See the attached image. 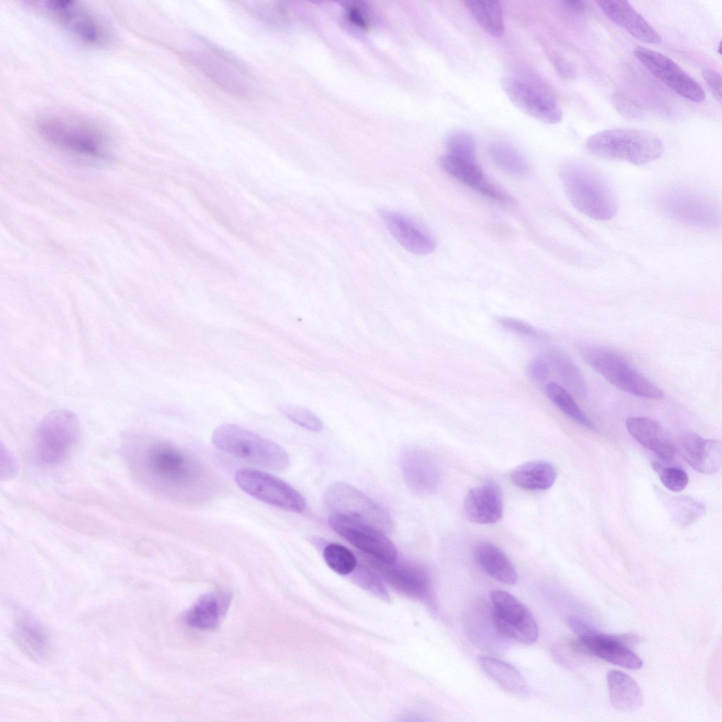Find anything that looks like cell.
Instances as JSON below:
<instances>
[{
  "label": "cell",
  "instance_id": "cell-1",
  "mask_svg": "<svg viewBox=\"0 0 722 722\" xmlns=\"http://www.w3.org/2000/svg\"><path fill=\"white\" fill-rule=\"evenodd\" d=\"M123 455L134 477L162 494L190 498L204 488L206 474L200 461L187 450L159 439L130 437Z\"/></svg>",
  "mask_w": 722,
  "mask_h": 722
},
{
  "label": "cell",
  "instance_id": "cell-2",
  "mask_svg": "<svg viewBox=\"0 0 722 722\" xmlns=\"http://www.w3.org/2000/svg\"><path fill=\"white\" fill-rule=\"evenodd\" d=\"M40 136L68 154L92 160H103L109 154L110 140L99 124L84 118L51 115L37 122Z\"/></svg>",
  "mask_w": 722,
  "mask_h": 722
},
{
  "label": "cell",
  "instance_id": "cell-3",
  "mask_svg": "<svg viewBox=\"0 0 722 722\" xmlns=\"http://www.w3.org/2000/svg\"><path fill=\"white\" fill-rule=\"evenodd\" d=\"M560 178L573 206L598 221L613 218L618 211L615 192L607 180L593 168L567 162L560 169Z\"/></svg>",
  "mask_w": 722,
  "mask_h": 722
},
{
  "label": "cell",
  "instance_id": "cell-4",
  "mask_svg": "<svg viewBox=\"0 0 722 722\" xmlns=\"http://www.w3.org/2000/svg\"><path fill=\"white\" fill-rule=\"evenodd\" d=\"M587 149L606 159L627 161L636 165L651 162L661 157L663 145L654 133L637 128L605 129L589 136Z\"/></svg>",
  "mask_w": 722,
  "mask_h": 722
},
{
  "label": "cell",
  "instance_id": "cell-5",
  "mask_svg": "<svg viewBox=\"0 0 722 722\" xmlns=\"http://www.w3.org/2000/svg\"><path fill=\"white\" fill-rule=\"evenodd\" d=\"M212 439L219 449L260 467L283 471L289 465L288 455L280 445L237 424L219 426Z\"/></svg>",
  "mask_w": 722,
  "mask_h": 722
},
{
  "label": "cell",
  "instance_id": "cell-6",
  "mask_svg": "<svg viewBox=\"0 0 722 722\" xmlns=\"http://www.w3.org/2000/svg\"><path fill=\"white\" fill-rule=\"evenodd\" d=\"M80 432L78 417L71 411L57 409L39 424L34 436V453L42 465H56L64 460L77 443Z\"/></svg>",
  "mask_w": 722,
  "mask_h": 722
},
{
  "label": "cell",
  "instance_id": "cell-7",
  "mask_svg": "<svg viewBox=\"0 0 722 722\" xmlns=\"http://www.w3.org/2000/svg\"><path fill=\"white\" fill-rule=\"evenodd\" d=\"M580 353L584 361L608 382L630 394L650 399H661L663 391L615 352L603 347L583 345Z\"/></svg>",
  "mask_w": 722,
  "mask_h": 722
},
{
  "label": "cell",
  "instance_id": "cell-8",
  "mask_svg": "<svg viewBox=\"0 0 722 722\" xmlns=\"http://www.w3.org/2000/svg\"><path fill=\"white\" fill-rule=\"evenodd\" d=\"M30 6L54 20L76 38L91 46H102L109 39V30L100 18L87 6L73 1H40Z\"/></svg>",
  "mask_w": 722,
  "mask_h": 722
},
{
  "label": "cell",
  "instance_id": "cell-9",
  "mask_svg": "<svg viewBox=\"0 0 722 722\" xmlns=\"http://www.w3.org/2000/svg\"><path fill=\"white\" fill-rule=\"evenodd\" d=\"M324 502L331 515H342L369 525L385 534L392 532L394 524L389 513L365 493L345 482L330 485Z\"/></svg>",
  "mask_w": 722,
  "mask_h": 722
},
{
  "label": "cell",
  "instance_id": "cell-10",
  "mask_svg": "<svg viewBox=\"0 0 722 722\" xmlns=\"http://www.w3.org/2000/svg\"><path fill=\"white\" fill-rule=\"evenodd\" d=\"M658 202L666 215L683 224L714 228L721 224V212L716 202L697 190L671 188L661 195Z\"/></svg>",
  "mask_w": 722,
  "mask_h": 722
},
{
  "label": "cell",
  "instance_id": "cell-11",
  "mask_svg": "<svg viewBox=\"0 0 722 722\" xmlns=\"http://www.w3.org/2000/svg\"><path fill=\"white\" fill-rule=\"evenodd\" d=\"M490 613L498 633L504 639L530 644L539 637L537 620L527 607L513 594L501 589L490 592Z\"/></svg>",
  "mask_w": 722,
  "mask_h": 722
},
{
  "label": "cell",
  "instance_id": "cell-12",
  "mask_svg": "<svg viewBox=\"0 0 722 722\" xmlns=\"http://www.w3.org/2000/svg\"><path fill=\"white\" fill-rule=\"evenodd\" d=\"M234 479L243 491L269 505L296 513L306 508V501L297 490L269 473L242 468L235 472Z\"/></svg>",
  "mask_w": 722,
  "mask_h": 722
},
{
  "label": "cell",
  "instance_id": "cell-13",
  "mask_svg": "<svg viewBox=\"0 0 722 722\" xmlns=\"http://www.w3.org/2000/svg\"><path fill=\"white\" fill-rule=\"evenodd\" d=\"M329 523L334 531L368 557L386 563L396 561L395 545L379 530L338 515H331Z\"/></svg>",
  "mask_w": 722,
  "mask_h": 722
},
{
  "label": "cell",
  "instance_id": "cell-14",
  "mask_svg": "<svg viewBox=\"0 0 722 722\" xmlns=\"http://www.w3.org/2000/svg\"><path fill=\"white\" fill-rule=\"evenodd\" d=\"M634 54L648 71L681 97L697 103L704 100L702 86L668 56L645 47H637Z\"/></svg>",
  "mask_w": 722,
  "mask_h": 722
},
{
  "label": "cell",
  "instance_id": "cell-15",
  "mask_svg": "<svg viewBox=\"0 0 722 722\" xmlns=\"http://www.w3.org/2000/svg\"><path fill=\"white\" fill-rule=\"evenodd\" d=\"M195 63L217 85L235 94H245L252 85L249 73L232 58L211 47L193 55Z\"/></svg>",
  "mask_w": 722,
  "mask_h": 722
},
{
  "label": "cell",
  "instance_id": "cell-16",
  "mask_svg": "<svg viewBox=\"0 0 722 722\" xmlns=\"http://www.w3.org/2000/svg\"><path fill=\"white\" fill-rule=\"evenodd\" d=\"M501 86L511 102L527 115L548 124L562 120V110L555 99L530 84L504 78Z\"/></svg>",
  "mask_w": 722,
  "mask_h": 722
},
{
  "label": "cell",
  "instance_id": "cell-17",
  "mask_svg": "<svg viewBox=\"0 0 722 722\" xmlns=\"http://www.w3.org/2000/svg\"><path fill=\"white\" fill-rule=\"evenodd\" d=\"M441 168L449 176L479 193L505 204H512V198L493 183L476 161L459 159L448 154L439 158Z\"/></svg>",
  "mask_w": 722,
  "mask_h": 722
},
{
  "label": "cell",
  "instance_id": "cell-18",
  "mask_svg": "<svg viewBox=\"0 0 722 722\" xmlns=\"http://www.w3.org/2000/svg\"><path fill=\"white\" fill-rule=\"evenodd\" d=\"M378 212L393 238L408 252L424 255L435 250V240L406 216L386 209Z\"/></svg>",
  "mask_w": 722,
  "mask_h": 722
},
{
  "label": "cell",
  "instance_id": "cell-19",
  "mask_svg": "<svg viewBox=\"0 0 722 722\" xmlns=\"http://www.w3.org/2000/svg\"><path fill=\"white\" fill-rule=\"evenodd\" d=\"M464 512L472 522L493 524L499 520L503 512V495L495 482H487L470 489L464 500Z\"/></svg>",
  "mask_w": 722,
  "mask_h": 722
},
{
  "label": "cell",
  "instance_id": "cell-20",
  "mask_svg": "<svg viewBox=\"0 0 722 722\" xmlns=\"http://www.w3.org/2000/svg\"><path fill=\"white\" fill-rule=\"evenodd\" d=\"M597 6L612 22L627 30L636 39L647 44L661 42L659 32L628 1L598 0Z\"/></svg>",
  "mask_w": 722,
  "mask_h": 722
},
{
  "label": "cell",
  "instance_id": "cell-21",
  "mask_svg": "<svg viewBox=\"0 0 722 722\" xmlns=\"http://www.w3.org/2000/svg\"><path fill=\"white\" fill-rule=\"evenodd\" d=\"M370 565L380 572L396 589L412 596H421L428 589L429 577L422 565L396 561L386 563L367 556Z\"/></svg>",
  "mask_w": 722,
  "mask_h": 722
},
{
  "label": "cell",
  "instance_id": "cell-22",
  "mask_svg": "<svg viewBox=\"0 0 722 722\" xmlns=\"http://www.w3.org/2000/svg\"><path fill=\"white\" fill-rule=\"evenodd\" d=\"M631 638L628 636H611L598 632L578 637L588 654H592L615 665L637 670L642 667L643 662L634 651L626 647V642Z\"/></svg>",
  "mask_w": 722,
  "mask_h": 722
},
{
  "label": "cell",
  "instance_id": "cell-23",
  "mask_svg": "<svg viewBox=\"0 0 722 722\" xmlns=\"http://www.w3.org/2000/svg\"><path fill=\"white\" fill-rule=\"evenodd\" d=\"M401 469L405 482L414 492L424 495L436 489L439 470L434 459L424 451L406 450L402 455Z\"/></svg>",
  "mask_w": 722,
  "mask_h": 722
},
{
  "label": "cell",
  "instance_id": "cell-24",
  "mask_svg": "<svg viewBox=\"0 0 722 722\" xmlns=\"http://www.w3.org/2000/svg\"><path fill=\"white\" fill-rule=\"evenodd\" d=\"M680 451L685 461L698 472L711 475L721 467L722 446L718 441L686 433L680 439Z\"/></svg>",
  "mask_w": 722,
  "mask_h": 722
},
{
  "label": "cell",
  "instance_id": "cell-25",
  "mask_svg": "<svg viewBox=\"0 0 722 722\" xmlns=\"http://www.w3.org/2000/svg\"><path fill=\"white\" fill-rule=\"evenodd\" d=\"M625 427L636 441L660 458L665 460L674 458L675 448L655 420L645 417H629L625 420Z\"/></svg>",
  "mask_w": 722,
  "mask_h": 722
},
{
  "label": "cell",
  "instance_id": "cell-26",
  "mask_svg": "<svg viewBox=\"0 0 722 722\" xmlns=\"http://www.w3.org/2000/svg\"><path fill=\"white\" fill-rule=\"evenodd\" d=\"M230 601L231 595L226 592L207 593L187 611L185 621L190 627L197 629H213L227 611Z\"/></svg>",
  "mask_w": 722,
  "mask_h": 722
},
{
  "label": "cell",
  "instance_id": "cell-27",
  "mask_svg": "<svg viewBox=\"0 0 722 722\" xmlns=\"http://www.w3.org/2000/svg\"><path fill=\"white\" fill-rule=\"evenodd\" d=\"M478 565L491 577L506 585L518 581L517 572L507 555L495 544L481 541L474 549Z\"/></svg>",
  "mask_w": 722,
  "mask_h": 722
},
{
  "label": "cell",
  "instance_id": "cell-28",
  "mask_svg": "<svg viewBox=\"0 0 722 722\" xmlns=\"http://www.w3.org/2000/svg\"><path fill=\"white\" fill-rule=\"evenodd\" d=\"M609 698L612 706L620 711L639 709L644 704L643 692L638 683L628 674L610 670L606 675Z\"/></svg>",
  "mask_w": 722,
  "mask_h": 722
},
{
  "label": "cell",
  "instance_id": "cell-29",
  "mask_svg": "<svg viewBox=\"0 0 722 722\" xmlns=\"http://www.w3.org/2000/svg\"><path fill=\"white\" fill-rule=\"evenodd\" d=\"M477 661L486 675L504 691L518 697L528 696L527 682L513 666L491 656H480Z\"/></svg>",
  "mask_w": 722,
  "mask_h": 722
},
{
  "label": "cell",
  "instance_id": "cell-30",
  "mask_svg": "<svg viewBox=\"0 0 722 722\" xmlns=\"http://www.w3.org/2000/svg\"><path fill=\"white\" fill-rule=\"evenodd\" d=\"M556 471L553 465L542 460H532L515 467L510 479L516 487L530 491H544L553 484Z\"/></svg>",
  "mask_w": 722,
  "mask_h": 722
},
{
  "label": "cell",
  "instance_id": "cell-31",
  "mask_svg": "<svg viewBox=\"0 0 722 722\" xmlns=\"http://www.w3.org/2000/svg\"><path fill=\"white\" fill-rule=\"evenodd\" d=\"M547 364L558 379L577 396H587V386L581 371L563 352L551 350L546 355Z\"/></svg>",
  "mask_w": 722,
  "mask_h": 722
},
{
  "label": "cell",
  "instance_id": "cell-32",
  "mask_svg": "<svg viewBox=\"0 0 722 722\" xmlns=\"http://www.w3.org/2000/svg\"><path fill=\"white\" fill-rule=\"evenodd\" d=\"M464 4L476 22L490 35L500 37L504 32L503 15L500 2L466 0Z\"/></svg>",
  "mask_w": 722,
  "mask_h": 722
},
{
  "label": "cell",
  "instance_id": "cell-33",
  "mask_svg": "<svg viewBox=\"0 0 722 722\" xmlns=\"http://www.w3.org/2000/svg\"><path fill=\"white\" fill-rule=\"evenodd\" d=\"M17 637L28 653L36 657L44 656L49 651V641L40 625L34 619L21 618L16 626Z\"/></svg>",
  "mask_w": 722,
  "mask_h": 722
},
{
  "label": "cell",
  "instance_id": "cell-34",
  "mask_svg": "<svg viewBox=\"0 0 722 722\" xmlns=\"http://www.w3.org/2000/svg\"><path fill=\"white\" fill-rule=\"evenodd\" d=\"M489 154L495 165L506 173L522 177L528 171L525 159L515 147L509 145L502 142L493 143L489 146Z\"/></svg>",
  "mask_w": 722,
  "mask_h": 722
},
{
  "label": "cell",
  "instance_id": "cell-35",
  "mask_svg": "<svg viewBox=\"0 0 722 722\" xmlns=\"http://www.w3.org/2000/svg\"><path fill=\"white\" fill-rule=\"evenodd\" d=\"M544 389L549 399L565 415L587 429H595L594 423L563 386L556 383H549Z\"/></svg>",
  "mask_w": 722,
  "mask_h": 722
},
{
  "label": "cell",
  "instance_id": "cell-36",
  "mask_svg": "<svg viewBox=\"0 0 722 722\" xmlns=\"http://www.w3.org/2000/svg\"><path fill=\"white\" fill-rule=\"evenodd\" d=\"M326 563L334 572L345 575L354 570L357 565L355 555L345 546L331 543L326 545L323 551Z\"/></svg>",
  "mask_w": 722,
  "mask_h": 722
},
{
  "label": "cell",
  "instance_id": "cell-37",
  "mask_svg": "<svg viewBox=\"0 0 722 722\" xmlns=\"http://www.w3.org/2000/svg\"><path fill=\"white\" fill-rule=\"evenodd\" d=\"M446 154L469 161H476V143L473 136L462 130L451 132L446 142Z\"/></svg>",
  "mask_w": 722,
  "mask_h": 722
},
{
  "label": "cell",
  "instance_id": "cell-38",
  "mask_svg": "<svg viewBox=\"0 0 722 722\" xmlns=\"http://www.w3.org/2000/svg\"><path fill=\"white\" fill-rule=\"evenodd\" d=\"M670 503L671 513L682 526L695 522L704 511L702 504L689 498L675 496L671 498Z\"/></svg>",
  "mask_w": 722,
  "mask_h": 722
},
{
  "label": "cell",
  "instance_id": "cell-39",
  "mask_svg": "<svg viewBox=\"0 0 722 722\" xmlns=\"http://www.w3.org/2000/svg\"><path fill=\"white\" fill-rule=\"evenodd\" d=\"M281 414L295 424L313 432L323 429V422L310 410L298 405L283 404L279 407Z\"/></svg>",
  "mask_w": 722,
  "mask_h": 722
},
{
  "label": "cell",
  "instance_id": "cell-40",
  "mask_svg": "<svg viewBox=\"0 0 722 722\" xmlns=\"http://www.w3.org/2000/svg\"><path fill=\"white\" fill-rule=\"evenodd\" d=\"M651 466L659 476L663 486L670 491L679 492L687 485L688 476L683 469L674 466H663L658 462H654Z\"/></svg>",
  "mask_w": 722,
  "mask_h": 722
},
{
  "label": "cell",
  "instance_id": "cell-41",
  "mask_svg": "<svg viewBox=\"0 0 722 722\" xmlns=\"http://www.w3.org/2000/svg\"><path fill=\"white\" fill-rule=\"evenodd\" d=\"M496 321L503 328L520 336L532 338H539L544 336L533 326L516 318L498 317Z\"/></svg>",
  "mask_w": 722,
  "mask_h": 722
},
{
  "label": "cell",
  "instance_id": "cell-42",
  "mask_svg": "<svg viewBox=\"0 0 722 722\" xmlns=\"http://www.w3.org/2000/svg\"><path fill=\"white\" fill-rule=\"evenodd\" d=\"M549 367L546 360L536 358L530 362L527 367V374L534 383L542 384L548 379Z\"/></svg>",
  "mask_w": 722,
  "mask_h": 722
},
{
  "label": "cell",
  "instance_id": "cell-43",
  "mask_svg": "<svg viewBox=\"0 0 722 722\" xmlns=\"http://www.w3.org/2000/svg\"><path fill=\"white\" fill-rule=\"evenodd\" d=\"M364 11V8L355 3L349 4L345 8L346 18L354 26L362 30H367L370 23Z\"/></svg>",
  "mask_w": 722,
  "mask_h": 722
},
{
  "label": "cell",
  "instance_id": "cell-44",
  "mask_svg": "<svg viewBox=\"0 0 722 722\" xmlns=\"http://www.w3.org/2000/svg\"><path fill=\"white\" fill-rule=\"evenodd\" d=\"M702 77L706 82L715 99L721 103V75L715 70L704 68L702 72Z\"/></svg>",
  "mask_w": 722,
  "mask_h": 722
},
{
  "label": "cell",
  "instance_id": "cell-45",
  "mask_svg": "<svg viewBox=\"0 0 722 722\" xmlns=\"http://www.w3.org/2000/svg\"><path fill=\"white\" fill-rule=\"evenodd\" d=\"M567 623L578 637L589 635L597 632L589 622L577 616H569L567 618Z\"/></svg>",
  "mask_w": 722,
  "mask_h": 722
},
{
  "label": "cell",
  "instance_id": "cell-46",
  "mask_svg": "<svg viewBox=\"0 0 722 722\" xmlns=\"http://www.w3.org/2000/svg\"><path fill=\"white\" fill-rule=\"evenodd\" d=\"M552 63L558 73L568 80H573L576 75L575 66L566 59L560 56L551 58Z\"/></svg>",
  "mask_w": 722,
  "mask_h": 722
},
{
  "label": "cell",
  "instance_id": "cell-47",
  "mask_svg": "<svg viewBox=\"0 0 722 722\" xmlns=\"http://www.w3.org/2000/svg\"><path fill=\"white\" fill-rule=\"evenodd\" d=\"M563 3L568 10L575 13H583L587 9V3L585 1H564Z\"/></svg>",
  "mask_w": 722,
  "mask_h": 722
},
{
  "label": "cell",
  "instance_id": "cell-48",
  "mask_svg": "<svg viewBox=\"0 0 722 722\" xmlns=\"http://www.w3.org/2000/svg\"><path fill=\"white\" fill-rule=\"evenodd\" d=\"M721 42H719L718 47V52L719 54H721Z\"/></svg>",
  "mask_w": 722,
  "mask_h": 722
}]
</instances>
